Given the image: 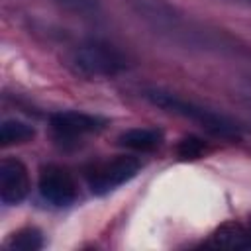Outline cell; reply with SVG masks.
Returning a JSON list of instances; mask_svg holds the SVG:
<instances>
[{"instance_id": "1", "label": "cell", "mask_w": 251, "mask_h": 251, "mask_svg": "<svg viewBox=\"0 0 251 251\" xmlns=\"http://www.w3.org/2000/svg\"><path fill=\"white\" fill-rule=\"evenodd\" d=\"M126 4L147 27L173 43L200 49H212L218 47V43L222 45L212 31L198 25L169 0H126Z\"/></svg>"}, {"instance_id": "2", "label": "cell", "mask_w": 251, "mask_h": 251, "mask_svg": "<svg viewBox=\"0 0 251 251\" xmlns=\"http://www.w3.org/2000/svg\"><path fill=\"white\" fill-rule=\"evenodd\" d=\"M143 98L149 104H153L155 108H161L169 114H175V116L194 122L196 126H200L202 129L212 133L214 137L227 139V141L241 139V127L233 120H229L226 114L216 112L208 106H202L190 98H182L180 94H175V92H169L163 88H145Z\"/></svg>"}, {"instance_id": "3", "label": "cell", "mask_w": 251, "mask_h": 251, "mask_svg": "<svg viewBox=\"0 0 251 251\" xmlns=\"http://www.w3.org/2000/svg\"><path fill=\"white\" fill-rule=\"evenodd\" d=\"M65 65L73 75L80 78L102 80V78H112L124 73L127 67V59L112 43L90 39L73 47L67 53Z\"/></svg>"}, {"instance_id": "4", "label": "cell", "mask_w": 251, "mask_h": 251, "mask_svg": "<svg viewBox=\"0 0 251 251\" xmlns=\"http://www.w3.org/2000/svg\"><path fill=\"white\" fill-rule=\"evenodd\" d=\"M139 169L141 163L133 155H116L114 159L102 161L88 171V186L94 194H108L131 180L139 173Z\"/></svg>"}, {"instance_id": "5", "label": "cell", "mask_w": 251, "mask_h": 251, "mask_svg": "<svg viewBox=\"0 0 251 251\" xmlns=\"http://www.w3.org/2000/svg\"><path fill=\"white\" fill-rule=\"evenodd\" d=\"M106 124L104 118L88 114V112H78V110H67V112H55L49 118L51 133L53 137L63 143H78L82 137L102 129Z\"/></svg>"}, {"instance_id": "6", "label": "cell", "mask_w": 251, "mask_h": 251, "mask_svg": "<svg viewBox=\"0 0 251 251\" xmlns=\"http://www.w3.org/2000/svg\"><path fill=\"white\" fill-rule=\"evenodd\" d=\"M37 190L47 204L57 208L71 206L78 196V186L75 176L61 165H45L41 169Z\"/></svg>"}, {"instance_id": "7", "label": "cell", "mask_w": 251, "mask_h": 251, "mask_svg": "<svg viewBox=\"0 0 251 251\" xmlns=\"http://www.w3.org/2000/svg\"><path fill=\"white\" fill-rule=\"evenodd\" d=\"M29 192V173L20 159L0 161V200L6 206L20 204Z\"/></svg>"}, {"instance_id": "8", "label": "cell", "mask_w": 251, "mask_h": 251, "mask_svg": "<svg viewBox=\"0 0 251 251\" xmlns=\"http://www.w3.org/2000/svg\"><path fill=\"white\" fill-rule=\"evenodd\" d=\"M118 143L126 149L147 153L163 143V131L157 127H131L118 137Z\"/></svg>"}, {"instance_id": "9", "label": "cell", "mask_w": 251, "mask_h": 251, "mask_svg": "<svg viewBox=\"0 0 251 251\" xmlns=\"http://www.w3.org/2000/svg\"><path fill=\"white\" fill-rule=\"evenodd\" d=\"M210 243L218 247H229V249H251V229L241 224L229 222L220 226L212 233Z\"/></svg>"}, {"instance_id": "10", "label": "cell", "mask_w": 251, "mask_h": 251, "mask_svg": "<svg viewBox=\"0 0 251 251\" xmlns=\"http://www.w3.org/2000/svg\"><path fill=\"white\" fill-rule=\"evenodd\" d=\"M33 135H35V127L22 120H4L0 126V145L2 147L27 143L33 139Z\"/></svg>"}, {"instance_id": "11", "label": "cell", "mask_w": 251, "mask_h": 251, "mask_svg": "<svg viewBox=\"0 0 251 251\" xmlns=\"http://www.w3.org/2000/svg\"><path fill=\"white\" fill-rule=\"evenodd\" d=\"M6 247L16 251H37L43 247V233L37 227H24L6 241Z\"/></svg>"}, {"instance_id": "12", "label": "cell", "mask_w": 251, "mask_h": 251, "mask_svg": "<svg viewBox=\"0 0 251 251\" xmlns=\"http://www.w3.org/2000/svg\"><path fill=\"white\" fill-rule=\"evenodd\" d=\"M55 4H59L61 8L73 12V14H78V16H86V18H92V16H98L100 10H102V4L100 0H53Z\"/></svg>"}, {"instance_id": "13", "label": "cell", "mask_w": 251, "mask_h": 251, "mask_svg": "<svg viewBox=\"0 0 251 251\" xmlns=\"http://www.w3.org/2000/svg\"><path fill=\"white\" fill-rule=\"evenodd\" d=\"M202 149H204L202 141L190 137V139H184V141L178 145V155H180L182 159H196V157L202 153Z\"/></svg>"}, {"instance_id": "14", "label": "cell", "mask_w": 251, "mask_h": 251, "mask_svg": "<svg viewBox=\"0 0 251 251\" xmlns=\"http://www.w3.org/2000/svg\"><path fill=\"white\" fill-rule=\"evenodd\" d=\"M249 229H251V222H249Z\"/></svg>"}]
</instances>
